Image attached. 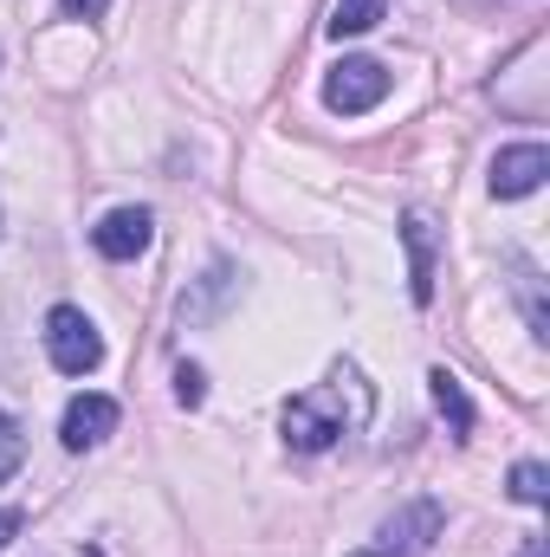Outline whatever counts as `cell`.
Instances as JSON below:
<instances>
[{"instance_id": "2e32d148", "label": "cell", "mask_w": 550, "mask_h": 557, "mask_svg": "<svg viewBox=\"0 0 550 557\" xmlns=\"http://www.w3.org/2000/svg\"><path fill=\"white\" fill-rule=\"evenodd\" d=\"M59 7H65V20H104L111 0H59Z\"/></svg>"}, {"instance_id": "5b68a950", "label": "cell", "mask_w": 550, "mask_h": 557, "mask_svg": "<svg viewBox=\"0 0 550 557\" xmlns=\"http://www.w3.org/2000/svg\"><path fill=\"white\" fill-rule=\"evenodd\" d=\"M545 175H550L545 143H512V149L492 156V195L499 201H525L532 188H545Z\"/></svg>"}, {"instance_id": "277c9868", "label": "cell", "mask_w": 550, "mask_h": 557, "mask_svg": "<svg viewBox=\"0 0 550 557\" xmlns=\"http://www.w3.org/2000/svg\"><path fill=\"white\" fill-rule=\"evenodd\" d=\"M383 98H389V65H376V59H343V65L324 78V104L343 111V117H363V111H376Z\"/></svg>"}, {"instance_id": "ba28073f", "label": "cell", "mask_w": 550, "mask_h": 557, "mask_svg": "<svg viewBox=\"0 0 550 557\" xmlns=\"http://www.w3.org/2000/svg\"><path fill=\"white\" fill-rule=\"evenodd\" d=\"M402 247H409V298L434 305V221L421 208L402 214Z\"/></svg>"}, {"instance_id": "52a82bcc", "label": "cell", "mask_w": 550, "mask_h": 557, "mask_svg": "<svg viewBox=\"0 0 550 557\" xmlns=\"http://www.w3.org/2000/svg\"><path fill=\"white\" fill-rule=\"evenodd\" d=\"M111 428H117V403H111V396H72V409L59 421V441H65L72 454H85V447H98Z\"/></svg>"}, {"instance_id": "30bf717a", "label": "cell", "mask_w": 550, "mask_h": 557, "mask_svg": "<svg viewBox=\"0 0 550 557\" xmlns=\"http://www.w3.org/2000/svg\"><path fill=\"white\" fill-rule=\"evenodd\" d=\"M383 20V0H337V13H330V39H357V33H370Z\"/></svg>"}, {"instance_id": "9a60e30c", "label": "cell", "mask_w": 550, "mask_h": 557, "mask_svg": "<svg viewBox=\"0 0 550 557\" xmlns=\"http://www.w3.org/2000/svg\"><path fill=\"white\" fill-rule=\"evenodd\" d=\"M175 403H182V409H201V403H208V376H201L195 363L175 370Z\"/></svg>"}, {"instance_id": "e0dca14e", "label": "cell", "mask_w": 550, "mask_h": 557, "mask_svg": "<svg viewBox=\"0 0 550 557\" xmlns=\"http://www.w3.org/2000/svg\"><path fill=\"white\" fill-rule=\"evenodd\" d=\"M20 525H26V519H20V512H0V552H7V545H13V539H20Z\"/></svg>"}, {"instance_id": "7c38bea8", "label": "cell", "mask_w": 550, "mask_h": 557, "mask_svg": "<svg viewBox=\"0 0 550 557\" xmlns=\"http://www.w3.org/2000/svg\"><path fill=\"white\" fill-rule=\"evenodd\" d=\"M20 460H26V434H20V421L13 416H0V480H13Z\"/></svg>"}, {"instance_id": "4fadbf2b", "label": "cell", "mask_w": 550, "mask_h": 557, "mask_svg": "<svg viewBox=\"0 0 550 557\" xmlns=\"http://www.w3.org/2000/svg\"><path fill=\"white\" fill-rule=\"evenodd\" d=\"M227 285H234V273H227V267H214V273H208V292H201V298H182V318H188V324H201V318L214 311V298H221Z\"/></svg>"}, {"instance_id": "9c48e42d", "label": "cell", "mask_w": 550, "mask_h": 557, "mask_svg": "<svg viewBox=\"0 0 550 557\" xmlns=\"http://www.w3.org/2000/svg\"><path fill=\"white\" fill-rule=\"evenodd\" d=\"M427 389H434V409H440V421L453 428V441H466V434H473V403H466L460 376H453V370H434V376H427Z\"/></svg>"}, {"instance_id": "8fae6325", "label": "cell", "mask_w": 550, "mask_h": 557, "mask_svg": "<svg viewBox=\"0 0 550 557\" xmlns=\"http://www.w3.org/2000/svg\"><path fill=\"white\" fill-rule=\"evenodd\" d=\"M512 499H518V506H545L550 499V473L538 460H518V467H512Z\"/></svg>"}, {"instance_id": "6da1fadb", "label": "cell", "mask_w": 550, "mask_h": 557, "mask_svg": "<svg viewBox=\"0 0 550 557\" xmlns=\"http://www.w3.org/2000/svg\"><path fill=\"white\" fill-rule=\"evenodd\" d=\"M370 409H376V389L363 383V370L337 363L330 383H317V389L285 403V441H291V454H324L343 434H357L370 421Z\"/></svg>"}, {"instance_id": "7a4b0ae2", "label": "cell", "mask_w": 550, "mask_h": 557, "mask_svg": "<svg viewBox=\"0 0 550 557\" xmlns=\"http://www.w3.org/2000/svg\"><path fill=\"white\" fill-rule=\"evenodd\" d=\"M46 357H52V370H65V376H91V370L104 363V337H98V324H91L78 305H52V311H46Z\"/></svg>"}, {"instance_id": "8992f818", "label": "cell", "mask_w": 550, "mask_h": 557, "mask_svg": "<svg viewBox=\"0 0 550 557\" xmlns=\"http://www.w3.org/2000/svg\"><path fill=\"white\" fill-rule=\"evenodd\" d=\"M149 234H155L149 208H111V214L91 227V247H98L104 260H137L142 247H149Z\"/></svg>"}, {"instance_id": "5bb4252c", "label": "cell", "mask_w": 550, "mask_h": 557, "mask_svg": "<svg viewBox=\"0 0 550 557\" xmlns=\"http://www.w3.org/2000/svg\"><path fill=\"white\" fill-rule=\"evenodd\" d=\"M518 292H525V318H532V331L538 337H550V318H545V298H538V273L518 260Z\"/></svg>"}, {"instance_id": "3957f363", "label": "cell", "mask_w": 550, "mask_h": 557, "mask_svg": "<svg viewBox=\"0 0 550 557\" xmlns=\"http://www.w3.org/2000/svg\"><path fill=\"white\" fill-rule=\"evenodd\" d=\"M440 532H447L440 499H409L402 512H389V519H383L376 545H363V552H350V557H427Z\"/></svg>"}, {"instance_id": "ac0fdd59", "label": "cell", "mask_w": 550, "mask_h": 557, "mask_svg": "<svg viewBox=\"0 0 550 557\" xmlns=\"http://www.w3.org/2000/svg\"><path fill=\"white\" fill-rule=\"evenodd\" d=\"M518 557H545V539H525V552Z\"/></svg>"}]
</instances>
